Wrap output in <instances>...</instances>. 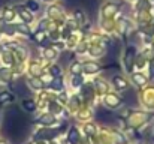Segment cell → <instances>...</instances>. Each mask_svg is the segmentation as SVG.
Returning <instances> with one entry per match:
<instances>
[{
    "instance_id": "29",
    "label": "cell",
    "mask_w": 154,
    "mask_h": 144,
    "mask_svg": "<svg viewBox=\"0 0 154 144\" xmlns=\"http://www.w3.org/2000/svg\"><path fill=\"white\" fill-rule=\"evenodd\" d=\"M48 27V21L47 20H42L41 21V26H39V30H44V29H47Z\"/></svg>"
},
{
    "instance_id": "23",
    "label": "cell",
    "mask_w": 154,
    "mask_h": 144,
    "mask_svg": "<svg viewBox=\"0 0 154 144\" xmlns=\"http://www.w3.org/2000/svg\"><path fill=\"white\" fill-rule=\"evenodd\" d=\"M75 18H76V21H78L79 24H84V21H85V17H84V14H82L81 11H76V12H75Z\"/></svg>"
},
{
    "instance_id": "11",
    "label": "cell",
    "mask_w": 154,
    "mask_h": 144,
    "mask_svg": "<svg viewBox=\"0 0 154 144\" xmlns=\"http://www.w3.org/2000/svg\"><path fill=\"white\" fill-rule=\"evenodd\" d=\"M103 53H105V50H103L102 47H99V45L90 48V54H91V56H94V57H100Z\"/></svg>"
},
{
    "instance_id": "33",
    "label": "cell",
    "mask_w": 154,
    "mask_h": 144,
    "mask_svg": "<svg viewBox=\"0 0 154 144\" xmlns=\"http://www.w3.org/2000/svg\"><path fill=\"white\" fill-rule=\"evenodd\" d=\"M0 144H5V143H0Z\"/></svg>"
},
{
    "instance_id": "17",
    "label": "cell",
    "mask_w": 154,
    "mask_h": 144,
    "mask_svg": "<svg viewBox=\"0 0 154 144\" xmlns=\"http://www.w3.org/2000/svg\"><path fill=\"white\" fill-rule=\"evenodd\" d=\"M81 71H82V66H81L79 62H75V63L70 66V72H73V74H79Z\"/></svg>"
},
{
    "instance_id": "27",
    "label": "cell",
    "mask_w": 154,
    "mask_h": 144,
    "mask_svg": "<svg viewBox=\"0 0 154 144\" xmlns=\"http://www.w3.org/2000/svg\"><path fill=\"white\" fill-rule=\"evenodd\" d=\"M8 101H12V96L9 95V93H2L0 95V104H3V102H8Z\"/></svg>"
},
{
    "instance_id": "6",
    "label": "cell",
    "mask_w": 154,
    "mask_h": 144,
    "mask_svg": "<svg viewBox=\"0 0 154 144\" xmlns=\"http://www.w3.org/2000/svg\"><path fill=\"white\" fill-rule=\"evenodd\" d=\"M39 122H41L42 125L48 126V125H52V123L55 122V119H54V116H52V114H44V116H41Z\"/></svg>"
},
{
    "instance_id": "2",
    "label": "cell",
    "mask_w": 154,
    "mask_h": 144,
    "mask_svg": "<svg viewBox=\"0 0 154 144\" xmlns=\"http://www.w3.org/2000/svg\"><path fill=\"white\" fill-rule=\"evenodd\" d=\"M120 102H121V101H120V98H117L115 95L105 96V105H106V107H109V108H114V107H117Z\"/></svg>"
},
{
    "instance_id": "32",
    "label": "cell",
    "mask_w": 154,
    "mask_h": 144,
    "mask_svg": "<svg viewBox=\"0 0 154 144\" xmlns=\"http://www.w3.org/2000/svg\"><path fill=\"white\" fill-rule=\"evenodd\" d=\"M150 71H151V77H154V65H151V68H150Z\"/></svg>"
},
{
    "instance_id": "1",
    "label": "cell",
    "mask_w": 154,
    "mask_h": 144,
    "mask_svg": "<svg viewBox=\"0 0 154 144\" xmlns=\"http://www.w3.org/2000/svg\"><path fill=\"white\" fill-rule=\"evenodd\" d=\"M112 83H114V86H115L117 90H126V89L129 87L127 81H126L124 78H121V77H114V78H112Z\"/></svg>"
},
{
    "instance_id": "16",
    "label": "cell",
    "mask_w": 154,
    "mask_h": 144,
    "mask_svg": "<svg viewBox=\"0 0 154 144\" xmlns=\"http://www.w3.org/2000/svg\"><path fill=\"white\" fill-rule=\"evenodd\" d=\"M15 30H18V32L24 33V35H30V30H29V27L26 24H17L15 26Z\"/></svg>"
},
{
    "instance_id": "15",
    "label": "cell",
    "mask_w": 154,
    "mask_h": 144,
    "mask_svg": "<svg viewBox=\"0 0 154 144\" xmlns=\"http://www.w3.org/2000/svg\"><path fill=\"white\" fill-rule=\"evenodd\" d=\"M44 54H45V57H47V59H50V60H52V59L57 56V53H55V50H54V48H45Z\"/></svg>"
},
{
    "instance_id": "28",
    "label": "cell",
    "mask_w": 154,
    "mask_h": 144,
    "mask_svg": "<svg viewBox=\"0 0 154 144\" xmlns=\"http://www.w3.org/2000/svg\"><path fill=\"white\" fill-rule=\"evenodd\" d=\"M91 89H93V87H88V86H85V87H84V93H85V98H91Z\"/></svg>"
},
{
    "instance_id": "4",
    "label": "cell",
    "mask_w": 154,
    "mask_h": 144,
    "mask_svg": "<svg viewBox=\"0 0 154 144\" xmlns=\"http://www.w3.org/2000/svg\"><path fill=\"white\" fill-rule=\"evenodd\" d=\"M67 140H69L70 144H78L79 143V132H78L75 128H72V129L69 131V134H67Z\"/></svg>"
},
{
    "instance_id": "19",
    "label": "cell",
    "mask_w": 154,
    "mask_h": 144,
    "mask_svg": "<svg viewBox=\"0 0 154 144\" xmlns=\"http://www.w3.org/2000/svg\"><path fill=\"white\" fill-rule=\"evenodd\" d=\"M84 131H85L88 135H94V132H96V128H94V125H93V123H87V125L84 126Z\"/></svg>"
},
{
    "instance_id": "3",
    "label": "cell",
    "mask_w": 154,
    "mask_h": 144,
    "mask_svg": "<svg viewBox=\"0 0 154 144\" xmlns=\"http://www.w3.org/2000/svg\"><path fill=\"white\" fill-rule=\"evenodd\" d=\"M82 69H84L87 74H94V72H97V71L100 69V66H99L97 63L87 62V63H84V65H82Z\"/></svg>"
},
{
    "instance_id": "13",
    "label": "cell",
    "mask_w": 154,
    "mask_h": 144,
    "mask_svg": "<svg viewBox=\"0 0 154 144\" xmlns=\"http://www.w3.org/2000/svg\"><path fill=\"white\" fill-rule=\"evenodd\" d=\"M114 141H115V144H126V138L121 132H115L114 134Z\"/></svg>"
},
{
    "instance_id": "14",
    "label": "cell",
    "mask_w": 154,
    "mask_h": 144,
    "mask_svg": "<svg viewBox=\"0 0 154 144\" xmlns=\"http://www.w3.org/2000/svg\"><path fill=\"white\" fill-rule=\"evenodd\" d=\"M72 84H73V87H79V86L82 84V78H81V75H79V74H73Z\"/></svg>"
},
{
    "instance_id": "30",
    "label": "cell",
    "mask_w": 154,
    "mask_h": 144,
    "mask_svg": "<svg viewBox=\"0 0 154 144\" xmlns=\"http://www.w3.org/2000/svg\"><path fill=\"white\" fill-rule=\"evenodd\" d=\"M136 65H138L139 68H142V66L145 65V62H144V59H142V57H139V59H138V62H136Z\"/></svg>"
},
{
    "instance_id": "18",
    "label": "cell",
    "mask_w": 154,
    "mask_h": 144,
    "mask_svg": "<svg viewBox=\"0 0 154 144\" xmlns=\"http://www.w3.org/2000/svg\"><path fill=\"white\" fill-rule=\"evenodd\" d=\"M0 78L3 81H9L11 80V72L8 69H0Z\"/></svg>"
},
{
    "instance_id": "12",
    "label": "cell",
    "mask_w": 154,
    "mask_h": 144,
    "mask_svg": "<svg viewBox=\"0 0 154 144\" xmlns=\"http://www.w3.org/2000/svg\"><path fill=\"white\" fill-rule=\"evenodd\" d=\"M23 107H24L27 111H35V110H36V104H35L33 101H30V99L24 101V102H23Z\"/></svg>"
},
{
    "instance_id": "20",
    "label": "cell",
    "mask_w": 154,
    "mask_h": 144,
    "mask_svg": "<svg viewBox=\"0 0 154 144\" xmlns=\"http://www.w3.org/2000/svg\"><path fill=\"white\" fill-rule=\"evenodd\" d=\"M50 110H51V113H61V107L57 104V102H50Z\"/></svg>"
},
{
    "instance_id": "21",
    "label": "cell",
    "mask_w": 154,
    "mask_h": 144,
    "mask_svg": "<svg viewBox=\"0 0 154 144\" xmlns=\"http://www.w3.org/2000/svg\"><path fill=\"white\" fill-rule=\"evenodd\" d=\"M105 9H106V15H112V14L117 11V6L112 5V3H108V5L105 6Z\"/></svg>"
},
{
    "instance_id": "9",
    "label": "cell",
    "mask_w": 154,
    "mask_h": 144,
    "mask_svg": "<svg viewBox=\"0 0 154 144\" xmlns=\"http://www.w3.org/2000/svg\"><path fill=\"white\" fill-rule=\"evenodd\" d=\"M50 87H51L52 90H61V89H63V81H61V78H60V77H55L51 81Z\"/></svg>"
},
{
    "instance_id": "24",
    "label": "cell",
    "mask_w": 154,
    "mask_h": 144,
    "mask_svg": "<svg viewBox=\"0 0 154 144\" xmlns=\"http://www.w3.org/2000/svg\"><path fill=\"white\" fill-rule=\"evenodd\" d=\"M132 59H133V51L130 50V53L126 56V66H127V69L132 68Z\"/></svg>"
},
{
    "instance_id": "25",
    "label": "cell",
    "mask_w": 154,
    "mask_h": 144,
    "mask_svg": "<svg viewBox=\"0 0 154 144\" xmlns=\"http://www.w3.org/2000/svg\"><path fill=\"white\" fill-rule=\"evenodd\" d=\"M3 59H5L3 62H5L6 65H12V63H14V57H12V54L5 53V54H3Z\"/></svg>"
},
{
    "instance_id": "31",
    "label": "cell",
    "mask_w": 154,
    "mask_h": 144,
    "mask_svg": "<svg viewBox=\"0 0 154 144\" xmlns=\"http://www.w3.org/2000/svg\"><path fill=\"white\" fill-rule=\"evenodd\" d=\"M29 8H32V9H38V5H36L35 2H29Z\"/></svg>"
},
{
    "instance_id": "26",
    "label": "cell",
    "mask_w": 154,
    "mask_h": 144,
    "mask_svg": "<svg viewBox=\"0 0 154 144\" xmlns=\"http://www.w3.org/2000/svg\"><path fill=\"white\" fill-rule=\"evenodd\" d=\"M50 71H51L52 77H60V74H61V72H60V71H61V69H60V66H51V69H50Z\"/></svg>"
},
{
    "instance_id": "10",
    "label": "cell",
    "mask_w": 154,
    "mask_h": 144,
    "mask_svg": "<svg viewBox=\"0 0 154 144\" xmlns=\"http://www.w3.org/2000/svg\"><path fill=\"white\" fill-rule=\"evenodd\" d=\"M133 81L138 84V86H144V84H147V78L142 75V74H133Z\"/></svg>"
},
{
    "instance_id": "22",
    "label": "cell",
    "mask_w": 154,
    "mask_h": 144,
    "mask_svg": "<svg viewBox=\"0 0 154 144\" xmlns=\"http://www.w3.org/2000/svg\"><path fill=\"white\" fill-rule=\"evenodd\" d=\"M14 17H15V14H14V11H11V9H6V11L3 12V20H6V21L12 20Z\"/></svg>"
},
{
    "instance_id": "5",
    "label": "cell",
    "mask_w": 154,
    "mask_h": 144,
    "mask_svg": "<svg viewBox=\"0 0 154 144\" xmlns=\"http://www.w3.org/2000/svg\"><path fill=\"white\" fill-rule=\"evenodd\" d=\"M58 135L57 131H48V129H44V131H39V134L36 135V138H52Z\"/></svg>"
},
{
    "instance_id": "7",
    "label": "cell",
    "mask_w": 154,
    "mask_h": 144,
    "mask_svg": "<svg viewBox=\"0 0 154 144\" xmlns=\"http://www.w3.org/2000/svg\"><path fill=\"white\" fill-rule=\"evenodd\" d=\"M18 12H20V15L23 17V20H24V21L30 23V21L33 20V15H32L27 9H24V8H18Z\"/></svg>"
},
{
    "instance_id": "8",
    "label": "cell",
    "mask_w": 154,
    "mask_h": 144,
    "mask_svg": "<svg viewBox=\"0 0 154 144\" xmlns=\"http://www.w3.org/2000/svg\"><path fill=\"white\" fill-rule=\"evenodd\" d=\"M29 83H30V86H32L33 89H36V90H41V89L44 87L42 80H41V78H38V77H33V78H32Z\"/></svg>"
}]
</instances>
